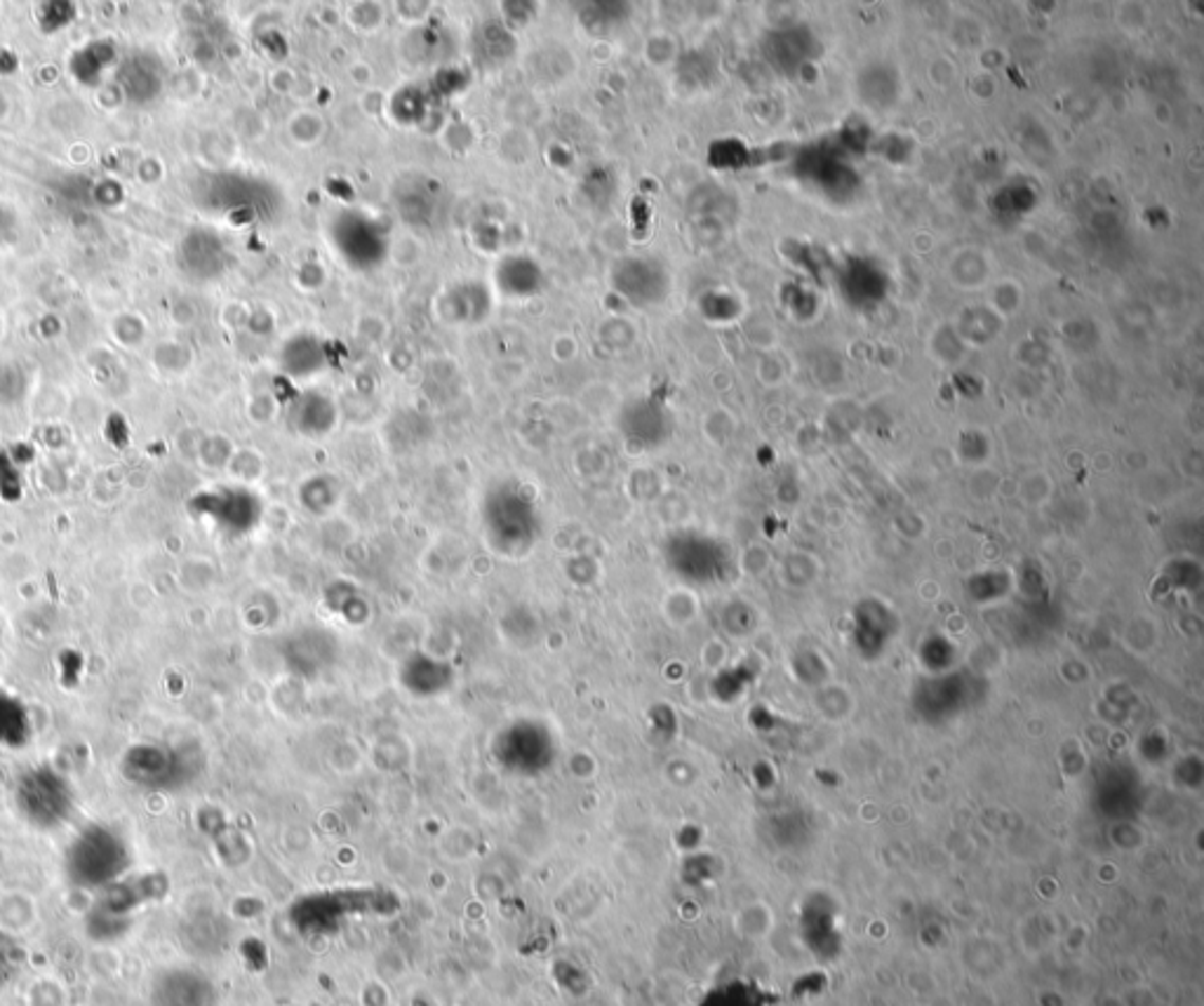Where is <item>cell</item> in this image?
Wrapping results in <instances>:
<instances>
[{
    "label": "cell",
    "mask_w": 1204,
    "mask_h": 1006,
    "mask_svg": "<svg viewBox=\"0 0 1204 1006\" xmlns=\"http://www.w3.org/2000/svg\"><path fill=\"white\" fill-rule=\"evenodd\" d=\"M34 734V722L24 701L13 691L0 687V745L24 748Z\"/></svg>",
    "instance_id": "5b68a950"
},
{
    "label": "cell",
    "mask_w": 1204,
    "mask_h": 1006,
    "mask_svg": "<svg viewBox=\"0 0 1204 1006\" xmlns=\"http://www.w3.org/2000/svg\"><path fill=\"white\" fill-rule=\"evenodd\" d=\"M123 776L146 790H175L191 776V759L184 751L163 743H137L123 755Z\"/></svg>",
    "instance_id": "3957f363"
},
{
    "label": "cell",
    "mask_w": 1204,
    "mask_h": 1006,
    "mask_svg": "<svg viewBox=\"0 0 1204 1006\" xmlns=\"http://www.w3.org/2000/svg\"><path fill=\"white\" fill-rule=\"evenodd\" d=\"M15 802L31 826L52 830L67 823L73 813V790L69 780L52 767H34L19 776Z\"/></svg>",
    "instance_id": "7a4b0ae2"
},
{
    "label": "cell",
    "mask_w": 1204,
    "mask_h": 1006,
    "mask_svg": "<svg viewBox=\"0 0 1204 1006\" xmlns=\"http://www.w3.org/2000/svg\"><path fill=\"white\" fill-rule=\"evenodd\" d=\"M130 868V849L113 828L80 830L67 851V873L83 890H109Z\"/></svg>",
    "instance_id": "6da1fadb"
},
{
    "label": "cell",
    "mask_w": 1204,
    "mask_h": 1006,
    "mask_svg": "<svg viewBox=\"0 0 1204 1006\" xmlns=\"http://www.w3.org/2000/svg\"><path fill=\"white\" fill-rule=\"evenodd\" d=\"M0 647H3V626H0Z\"/></svg>",
    "instance_id": "8992f818"
},
{
    "label": "cell",
    "mask_w": 1204,
    "mask_h": 1006,
    "mask_svg": "<svg viewBox=\"0 0 1204 1006\" xmlns=\"http://www.w3.org/2000/svg\"><path fill=\"white\" fill-rule=\"evenodd\" d=\"M154 1006H215L210 981L191 969H169L158 976L151 990Z\"/></svg>",
    "instance_id": "277c9868"
}]
</instances>
